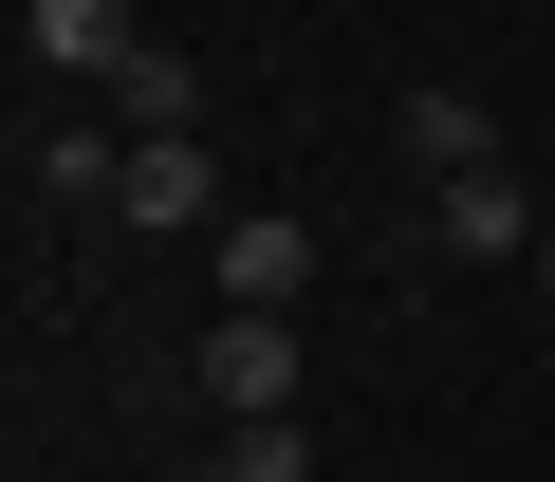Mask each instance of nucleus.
<instances>
[{
	"instance_id": "1",
	"label": "nucleus",
	"mask_w": 555,
	"mask_h": 482,
	"mask_svg": "<svg viewBox=\"0 0 555 482\" xmlns=\"http://www.w3.org/2000/svg\"><path fill=\"white\" fill-rule=\"evenodd\" d=\"M112 223H149V241H222L241 204H222L204 130H130V186H112Z\"/></svg>"
},
{
	"instance_id": "2",
	"label": "nucleus",
	"mask_w": 555,
	"mask_h": 482,
	"mask_svg": "<svg viewBox=\"0 0 555 482\" xmlns=\"http://www.w3.org/2000/svg\"><path fill=\"white\" fill-rule=\"evenodd\" d=\"M204 261H222V316H297V297H315V223H278V204H241V223L204 241Z\"/></svg>"
},
{
	"instance_id": "3",
	"label": "nucleus",
	"mask_w": 555,
	"mask_h": 482,
	"mask_svg": "<svg viewBox=\"0 0 555 482\" xmlns=\"http://www.w3.org/2000/svg\"><path fill=\"white\" fill-rule=\"evenodd\" d=\"M426 241H444V261H537V186L518 167H463V186H426Z\"/></svg>"
},
{
	"instance_id": "4",
	"label": "nucleus",
	"mask_w": 555,
	"mask_h": 482,
	"mask_svg": "<svg viewBox=\"0 0 555 482\" xmlns=\"http://www.w3.org/2000/svg\"><path fill=\"white\" fill-rule=\"evenodd\" d=\"M204 408H222V427L297 408V316H222V334H204Z\"/></svg>"
},
{
	"instance_id": "5",
	"label": "nucleus",
	"mask_w": 555,
	"mask_h": 482,
	"mask_svg": "<svg viewBox=\"0 0 555 482\" xmlns=\"http://www.w3.org/2000/svg\"><path fill=\"white\" fill-rule=\"evenodd\" d=\"M20 56L38 75H130L149 38H130V0H20Z\"/></svg>"
},
{
	"instance_id": "6",
	"label": "nucleus",
	"mask_w": 555,
	"mask_h": 482,
	"mask_svg": "<svg viewBox=\"0 0 555 482\" xmlns=\"http://www.w3.org/2000/svg\"><path fill=\"white\" fill-rule=\"evenodd\" d=\"M408 167H426V186H463V167H500V130H481V93H408Z\"/></svg>"
},
{
	"instance_id": "7",
	"label": "nucleus",
	"mask_w": 555,
	"mask_h": 482,
	"mask_svg": "<svg viewBox=\"0 0 555 482\" xmlns=\"http://www.w3.org/2000/svg\"><path fill=\"white\" fill-rule=\"evenodd\" d=\"M112 186H130L112 130H38V204H112Z\"/></svg>"
},
{
	"instance_id": "8",
	"label": "nucleus",
	"mask_w": 555,
	"mask_h": 482,
	"mask_svg": "<svg viewBox=\"0 0 555 482\" xmlns=\"http://www.w3.org/2000/svg\"><path fill=\"white\" fill-rule=\"evenodd\" d=\"M222 482H315V427H297V408H259V427H222Z\"/></svg>"
},
{
	"instance_id": "9",
	"label": "nucleus",
	"mask_w": 555,
	"mask_h": 482,
	"mask_svg": "<svg viewBox=\"0 0 555 482\" xmlns=\"http://www.w3.org/2000/svg\"><path fill=\"white\" fill-rule=\"evenodd\" d=\"M185 93H204V75H185V56H167V38H149V56H130V75H112V112H130V130H204V112H185Z\"/></svg>"
},
{
	"instance_id": "10",
	"label": "nucleus",
	"mask_w": 555,
	"mask_h": 482,
	"mask_svg": "<svg viewBox=\"0 0 555 482\" xmlns=\"http://www.w3.org/2000/svg\"><path fill=\"white\" fill-rule=\"evenodd\" d=\"M167 482H222V464H167Z\"/></svg>"
}]
</instances>
